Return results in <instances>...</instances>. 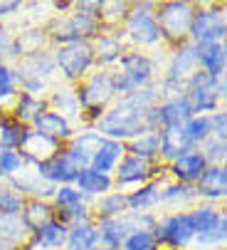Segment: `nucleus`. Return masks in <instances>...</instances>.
Wrapping results in <instances>:
<instances>
[{
	"label": "nucleus",
	"mask_w": 227,
	"mask_h": 250,
	"mask_svg": "<svg viewBox=\"0 0 227 250\" xmlns=\"http://www.w3.org/2000/svg\"><path fill=\"white\" fill-rule=\"evenodd\" d=\"M25 223H27L30 228H37V230H40L42 226L50 223V208L42 206V203H32V206L25 210Z\"/></svg>",
	"instance_id": "393cba45"
},
{
	"label": "nucleus",
	"mask_w": 227,
	"mask_h": 250,
	"mask_svg": "<svg viewBox=\"0 0 227 250\" xmlns=\"http://www.w3.org/2000/svg\"><path fill=\"white\" fill-rule=\"evenodd\" d=\"M190 30H193V38L198 42L208 45V42H215V38H222L225 35V22H222L220 13L205 10V13H198L190 20Z\"/></svg>",
	"instance_id": "39448f33"
},
{
	"label": "nucleus",
	"mask_w": 227,
	"mask_h": 250,
	"mask_svg": "<svg viewBox=\"0 0 227 250\" xmlns=\"http://www.w3.org/2000/svg\"><path fill=\"white\" fill-rule=\"evenodd\" d=\"M124 206H126V198H121V196H111V198L101 201V210L106 216H116L119 210H124Z\"/></svg>",
	"instance_id": "72a5a7b5"
},
{
	"label": "nucleus",
	"mask_w": 227,
	"mask_h": 250,
	"mask_svg": "<svg viewBox=\"0 0 227 250\" xmlns=\"http://www.w3.org/2000/svg\"><path fill=\"white\" fill-rule=\"evenodd\" d=\"M151 102V92H136L131 94L124 104H119L104 122H101V131L114 134V136H131L141 129V117L146 114V106Z\"/></svg>",
	"instance_id": "f257e3e1"
},
{
	"label": "nucleus",
	"mask_w": 227,
	"mask_h": 250,
	"mask_svg": "<svg viewBox=\"0 0 227 250\" xmlns=\"http://www.w3.org/2000/svg\"><path fill=\"white\" fill-rule=\"evenodd\" d=\"M124 248L126 250H153V235L146 230H136L133 235H129Z\"/></svg>",
	"instance_id": "c85d7f7f"
},
{
	"label": "nucleus",
	"mask_w": 227,
	"mask_h": 250,
	"mask_svg": "<svg viewBox=\"0 0 227 250\" xmlns=\"http://www.w3.org/2000/svg\"><path fill=\"white\" fill-rule=\"evenodd\" d=\"M0 129H3V131H0V139H3V149L5 151H13V149L27 144V141L32 139V134L22 124H18V122H3Z\"/></svg>",
	"instance_id": "a211bd4d"
},
{
	"label": "nucleus",
	"mask_w": 227,
	"mask_h": 250,
	"mask_svg": "<svg viewBox=\"0 0 227 250\" xmlns=\"http://www.w3.org/2000/svg\"><path fill=\"white\" fill-rule=\"evenodd\" d=\"M84 250H94V248H84Z\"/></svg>",
	"instance_id": "ea45409f"
},
{
	"label": "nucleus",
	"mask_w": 227,
	"mask_h": 250,
	"mask_svg": "<svg viewBox=\"0 0 227 250\" xmlns=\"http://www.w3.org/2000/svg\"><path fill=\"white\" fill-rule=\"evenodd\" d=\"M195 60H200V62H203V67L208 69L205 75H210V77H215V80H217V75L225 69V47H222V45H217V42L200 45V47H198V52H195Z\"/></svg>",
	"instance_id": "f8f14e48"
},
{
	"label": "nucleus",
	"mask_w": 227,
	"mask_h": 250,
	"mask_svg": "<svg viewBox=\"0 0 227 250\" xmlns=\"http://www.w3.org/2000/svg\"><path fill=\"white\" fill-rule=\"evenodd\" d=\"M188 25H190V13H188V5L185 3H168V5L161 8V27L168 35L185 32Z\"/></svg>",
	"instance_id": "6e6552de"
},
{
	"label": "nucleus",
	"mask_w": 227,
	"mask_h": 250,
	"mask_svg": "<svg viewBox=\"0 0 227 250\" xmlns=\"http://www.w3.org/2000/svg\"><path fill=\"white\" fill-rule=\"evenodd\" d=\"M225 226H227V221L220 216V221H217V226H215L212 230L200 233V243H217V240H222V238H225Z\"/></svg>",
	"instance_id": "f704fd0d"
},
{
	"label": "nucleus",
	"mask_w": 227,
	"mask_h": 250,
	"mask_svg": "<svg viewBox=\"0 0 227 250\" xmlns=\"http://www.w3.org/2000/svg\"><path fill=\"white\" fill-rule=\"evenodd\" d=\"M64 240H67V230L59 223H47L37 230V245H42V248H57Z\"/></svg>",
	"instance_id": "5701e85b"
},
{
	"label": "nucleus",
	"mask_w": 227,
	"mask_h": 250,
	"mask_svg": "<svg viewBox=\"0 0 227 250\" xmlns=\"http://www.w3.org/2000/svg\"><path fill=\"white\" fill-rule=\"evenodd\" d=\"M158 198H161L158 188H156V186H148V188H143V191L133 193L129 203H131L133 208H146V206H151V203H156Z\"/></svg>",
	"instance_id": "c756f323"
},
{
	"label": "nucleus",
	"mask_w": 227,
	"mask_h": 250,
	"mask_svg": "<svg viewBox=\"0 0 227 250\" xmlns=\"http://www.w3.org/2000/svg\"><path fill=\"white\" fill-rule=\"evenodd\" d=\"M57 62L62 67V72L67 77H79L84 69L92 64V50L82 42H74V45H67L59 50L57 55Z\"/></svg>",
	"instance_id": "20e7f679"
},
{
	"label": "nucleus",
	"mask_w": 227,
	"mask_h": 250,
	"mask_svg": "<svg viewBox=\"0 0 227 250\" xmlns=\"http://www.w3.org/2000/svg\"><path fill=\"white\" fill-rule=\"evenodd\" d=\"M121 156V146L116 144V141H101L99 149L94 151L92 156V164H94V171L99 173H106L114 164H116V159Z\"/></svg>",
	"instance_id": "f3484780"
},
{
	"label": "nucleus",
	"mask_w": 227,
	"mask_h": 250,
	"mask_svg": "<svg viewBox=\"0 0 227 250\" xmlns=\"http://www.w3.org/2000/svg\"><path fill=\"white\" fill-rule=\"evenodd\" d=\"M195 233H198V230H195L193 216H173V218H168V221L161 226V233H158V235H161L166 243H170V245L178 248V245H185Z\"/></svg>",
	"instance_id": "0eeeda50"
},
{
	"label": "nucleus",
	"mask_w": 227,
	"mask_h": 250,
	"mask_svg": "<svg viewBox=\"0 0 227 250\" xmlns=\"http://www.w3.org/2000/svg\"><path fill=\"white\" fill-rule=\"evenodd\" d=\"M190 102L188 99H173L168 104H163L161 109H153V112H146L148 114V124L153 126H166V129H175V126H183L188 119H190Z\"/></svg>",
	"instance_id": "f03ea898"
},
{
	"label": "nucleus",
	"mask_w": 227,
	"mask_h": 250,
	"mask_svg": "<svg viewBox=\"0 0 227 250\" xmlns=\"http://www.w3.org/2000/svg\"><path fill=\"white\" fill-rule=\"evenodd\" d=\"M111 92H114L111 80H109L106 75H96V77L82 89L79 99H82V104H87V106H101V104L111 97Z\"/></svg>",
	"instance_id": "9d476101"
},
{
	"label": "nucleus",
	"mask_w": 227,
	"mask_h": 250,
	"mask_svg": "<svg viewBox=\"0 0 227 250\" xmlns=\"http://www.w3.org/2000/svg\"><path fill=\"white\" fill-rule=\"evenodd\" d=\"M129 32L133 35V38L138 42H156L161 38V30H158V22L151 18L148 13H136L131 18V25H129Z\"/></svg>",
	"instance_id": "ddd939ff"
},
{
	"label": "nucleus",
	"mask_w": 227,
	"mask_h": 250,
	"mask_svg": "<svg viewBox=\"0 0 227 250\" xmlns=\"http://www.w3.org/2000/svg\"><path fill=\"white\" fill-rule=\"evenodd\" d=\"M77 184H79V188L87 191V193H101V191H109V186H111L109 176H106V173H99V171H94V168L79 171Z\"/></svg>",
	"instance_id": "aec40b11"
},
{
	"label": "nucleus",
	"mask_w": 227,
	"mask_h": 250,
	"mask_svg": "<svg viewBox=\"0 0 227 250\" xmlns=\"http://www.w3.org/2000/svg\"><path fill=\"white\" fill-rule=\"evenodd\" d=\"M22 164V156L15 151H3L0 154V173H13Z\"/></svg>",
	"instance_id": "2f4dec72"
},
{
	"label": "nucleus",
	"mask_w": 227,
	"mask_h": 250,
	"mask_svg": "<svg viewBox=\"0 0 227 250\" xmlns=\"http://www.w3.org/2000/svg\"><path fill=\"white\" fill-rule=\"evenodd\" d=\"M10 92H13V75L10 69L0 67V97H8Z\"/></svg>",
	"instance_id": "c9c22d12"
},
{
	"label": "nucleus",
	"mask_w": 227,
	"mask_h": 250,
	"mask_svg": "<svg viewBox=\"0 0 227 250\" xmlns=\"http://www.w3.org/2000/svg\"><path fill=\"white\" fill-rule=\"evenodd\" d=\"M210 126H215V134L220 136V141H225V114L222 112L210 119Z\"/></svg>",
	"instance_id": "4c0bfd02"
},
{
	"label": "nucleus",
	"mask_w": 227,
	"mask_h": 250,
	"mask_svg": "<svg viewBox=\"0 0 227 250\" xmlns=\"http://www.w3.org/2000/svg\"><path fill=\"white\" fill-rule=\"evenodd\" d=\"M121 238H124V226L119 221H104L101 223V230H96V240L106 250H116L121 245Z\"/></svg>",
	"instance_id": "6ab92c4d"
},
{
	"label": "nucleus",
	"mask_w": 227,
	"mask_h": 250,
	"mask_svg": "<svg viewBox=\"0 0 227 250\" xmlns=\"http://www.w3.org/2000/svg\"><path fill=\"white\" fill-rule=\"evenodd\" d=\"M40 173L45 178H50V181H74V178L79 176V171L74 168L64 156H55V159L40 164Z\"/></svg>",
	"instance_id": "4468645a"
},
{
	"label": "nucleus",
	"mask_w": 227,
	"mask_h": 250,
	"mask_svg": "<svg viewBox=\"0 0 227 250\" xmlns=\"http://www.w3.org/2000/svg\"><path fill=\"white\" fill-rule=\"evenodd\" d=\"M158 139H161V149H163V154L170 156V159H180L188 149L193 146V141L185 136V129H183V126L166 129L163 136H158Z\"/></svg>",
	"instance_id": "9b49d317"
},
{
	"label": "nucleus",
	"mask_w": 227,
	"mask_h": 250,
	"mask_svg": "<svg viewBox=\"0 0 227 250\" xmlns=\"http://www.w3.org/2000/svg\"><path fill=\"white\" fill-rule=\"evenodd\" d=\"M121 67H124V72L114 80L111 84L114 87H119V89H136L141 87L148 77H151V62L141 55H131V57H124L121 60Z\"/></svg>",
	"instance_id": "7ed1b4c3"
},
{
	"label": "nucleus",
	"mask_w": 227,
	"mask_h": 250,
	"mask_svg": "<svg viewBox=\"0 0 227 250\" xmlns=\"http://www.w3.org/2000/svg\"><path fill=\"white\" fill-rule=\"evenodd\" d=\"M94 240H96V230L89 223H84V226L79 223L69 235V248L72 250H84V248H92Z\"/></svg>",
	"instance_id": "b1692460"
},
{
	"label": "nucleus",
	"mask_w": 227,
	"mask_h": 250,
	"mask_svg": "<svg viewBox=\"0 0 227 250\" xmlns=\"http://www.w3.org/2000/svg\"><path fill=\"white\" fill-rule=\"evenodd\" d=\"M225 186H227L225 166H212V168L203 171L200 184H198V193L200 196H210V198H220V196H225Z\"/></svg>",
	"instance_id": "1a4fd4ad"
},
{
	"label": "nucleus",
	"mask_w": 227,
	"mask_h": 250,
	"mask_svg": "<svg viewBox=\"0 0 227 250\" xmlns=\"http://www.w3.org/2000/svg\"><path fill=\"white\" fill-rule=\"evenodd\" d=\"M173 171H175L178 178H183V181H195V178H200L203 171H205V156L203 154H183L180 159H175Z\"/></svg>",
	"instance_id": "2eb2a0df"
},
{
	"label": "nucleus",
	"mask_w": 227,
	"mask_h": 250,
	"mask_svg": "<svg viewBox=\"0 0 227 250\" xmlns=\"http://www.w3.org/2000/svg\"><path fill=\"white\" fill-rule=\"evenodd\" d=\"M217 84H215V77L210 75H195L193 77V89H190V109L195 112H205V109H212L217 104Z\"/></svg>",
	"instance_id": "423d86ee"
},
{
	"label": "nucleus",
	"mask_w": 227,
	"mask_h": 250,
	"mask_svg": "<svg viewBox=\"0 0 227 250\" xmlns=\"http://www.w3.org/2000/svg\"><path fill=\"white\" fill-rule=\"evenodd\" d=\"M92 30H94L92 15H89V13H79L72 22H67V25L57 32V38H59V40H74V38H79V35H89Z\"/></svg>",
	"instance_id": "412c9836"
},
{
	"label": "nucleus",
	"mask_w": 227,
	"mask_h": 250,
	"mask_svg": "<svg viewBox=\"0 0 227 250\" xmlns=\"http://www.w3.org/2000/svg\"><path fill=\"white\" fill-rule=\"evenodd\" d=\"M57 201H59V206H69V208H74V206H79V201H82V193L79 191H74V188H59V193H57Z\"/></svg>",
	"instance_id": "473e14b6"
},
{
	"label": "nucleus",
	"mask_w": 227,
	"mask_h": 250,
	"mask_svg": "<svg viewBox=\"0 0 227 250\" xmlns=\"http://www.w3.org/2000/svg\"><path fill=\"white\" fill-rule=\"evenodd\" d=\"M146 173H148V164L138 156H131V159L121 161V166H119V181L121 184H133V181L146 178Z\"/></svg>",
	"instance_id": "4be33fe9"
},
{
	"label": "nucleus",
	"mask_w": 227,
	"mask_h": 250,
	"mask_svg": "<svg viewBox=\"0 0 227 250\" xmlns=\"http://www.w3.org/2000/svg\"><path fill=\"white\" fill-rule=\"evenodd\" d=\"M35 126L42 136H67L69 134V124L55 112H37Z\"/></svg>",
	"instance_id": "dca6fc26"
},
{
	"label": "nucleus",
	"mask_w": 227,
	"mask_h": 250,
	"mask_svg": "<svg viewBox=\"0 0 227 250\" xmlns=\"http://www.w3.org/2000/svg\"><path fill=\"white\" fill-rule=\"evenodd\" d=\"M208 151H210V156H212V159L222 156V154H225V141H215V144H210V146H208Z\"/></svg>",
	"instance_id": "58836bf2"
},
{
	"label": "nucleus",
	"mask_w": 227,
	"mask_h": 250,
	"mask_svg": "<svg viewBox=\"0 0 227 250\" xmlns=\"http://www.w3.org/2000/svg\"><path fill=\"white\" fill-rule=\"evenodd\" d=\"M183 129H185V136L195 144V141H200V139L208 136V131H210V119H205V117H200V119H188V122L183 124Z\"/></svg>",
	"instance_id": "bb28decb"
},
{
	"label": "nucleus",
	"mask_w": 227,
	"mask_h": 250,
	"mask_svg": "<svg viewBox=\"0 0 227 250\" xmlns=\"http://www.w3.org/2000/svg\"><path fill=\"white\" fill-rule=\"evenodd\" d=\"M158 149H161V139H158V134H146V136L136 139V144H133V151H136L138 159H143V156H153V154H158Z\"/></svg>",
	"instance_id": "a878e982"
},
{
	"label": "nucleus",
	"mask_w": 227,
	"mask_h": 250,
	"mask_svg": "<svg viewBox=\"0 0 227 250\" xmlns=\"http://www.w3.org/2000/svg\"><path fill=\"white\" fill-rule=\"evenodd\" d=\"M20 208H22V203H20V198H18L15 193H8V191L0 193V213H8V216H13V213H18Z\"/></svg>",
	"instance_id": "7c9ffc66"
},
{
	"label": "nucleus",
	"mask_w": 227,
	"mask_h": 250,
	"mask_svg": "<svg viewBox=\"0 0 227 250\" xmlns=\"http://www.w3.org/2000/svg\"><path fill=\"white\" fill-rule=\"evenodd\" d=\"M217 221H220V216H217V210H212V208H200L195 216H193L195 230H200V233L212 230V228L217 226Z\"/></svg>",
	"instance_id": "cd10ccee"
},
{
	"label": "nucleus",
	"mask_w": 227,
	"mask_h": 250,
	"mask_svg": "<svg viewBox=\"0 0 227 250\" xmlns=\"http://www.w3.org/2000/svg\"><path fill=\"white\" fill-rule=\"evenodd\" d=\"M20 117H35L37 114V102L32 99V97H22V102H20V112H18Z\"/></svg>",
	"instance_id": "e433bc0d"
}]
</instances>
